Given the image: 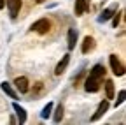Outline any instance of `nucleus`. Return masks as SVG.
<instances>
[{"instance_id":"1","label":"nucleus","mask_w":126,"mask_h":125,"mask_svg":"<svg viewBox=\"0 0 126 125\" xmlns=\"http://www.w3.org/2000/svg\"><path fill=\"white\" fill-rule=\"evenodd\" d=\"M103 76H105V67L100 65V64H96V65H94V67L89 71V76H88V79H86V83H84L86 92H91V93L98 92V90H100V85H102V79H103Z\"/></svg>"},{"instance_id":"2","label":"nucleus","mask_w":126,"mask_h":125,"mask_svg":"<svg viewBox=\"0 0 126 125\" xmlns=\"http://www.w3.org/2000/svg\"><path fill=\"white\" fill-rule=\"evenodd\" d=\"M109 62H110L112 72H114L116 76H124V65L121 64V60L117 58V55H110V56H109Z\"/></svg>"},{"instance_id":"3","label":"nucleus","mask_w":126,"mask_h":125,"mask_svg":"<svg viewBox=\"0 0 126 125\" xmlns=\"http://www.w3.org/2000/svg\"><path fill=\"white\" fill-rule=\"evenodd\" d=\"M5 4H7V7H9L11 18H18L19 9H21V0H5Z\"/></svg>"},{"instance_id":"4","label":"nucleus","mask_w":126,"mask_h":125,"mask_svg":"<svg viewBox=\"0 0 126 125\" xmlns=\"http://www.w3.org/2000/svg\"><path fill=\"white\" fill-rule=\"evenodd\" d=\"M49 26H51V23L46 18H42V20H39V21H35L33 25H32V30H35V32H39V34H46L47 30H49Z\"/></svg>"},{"instance_id":"5","label":"nucleus","mask_w":126,"mask_h":125,"mask_svg":"<svg viewBox=\"0 0 126 125\" xmlns=\"http://www.w3.org/2000/svg\"><path fill=\"white\" fill-rule=\"evenodd\" d=\"M14 85H16V88H18V92H19V93H26V92H28V88H30L28 77H25V76H21V77H16Z\"/></svg>"},{"instance_id":"6","label":"nucleus","mask_w":126,"mask_h":125,"mask_svg":"<svg viewBox=\"0 0 126 125\" xmlns=\"http://www.w3.org/2000/svg\"><path fill=\"white\" fill-rule=\"evenodd\" d=\"M107 109H109V100H102V102H100V106H98V109H96V113H94V115L91 116V122L100 120V118L107 113Z\"/></svg>"},{"instance_id":"7","label":"nucleus","mask_w":126,"mask_h":125,"mask_svg":"<svg viewBox=\"0 0 126 125\" xmlns=\"http://www.w3.org/2000/svg\"><path fill=\"white\" fill-rule=\"evenodd\" d=\"M68 62H70V55H63V58H61V62L56 65V69H54V74L56 76H61L63 72H65V69H67V65H68Z\"/></svg>"},{"instance_id":"8","label":"nucleus","mask_w":126,"mask_h":125,"mask_svg":"<svg viewBox=\"0 0 126 125\" xmlns=\"http://www.w3.org/2000/svg\"><path fill=\"white\" fill-rule=\"evenodd\" d=\"M93 48H94V39H93V37H89V35H88V37H84V42H82L81 51H82L84 55H88Z\"/></svg>"},{"instance_id":"9","label":"nucleus","mask_w":126,"mask_h":125,"mask_svg":"<svg viewBox=\"0 0 126 125\" xmlns=\"http://www.w3.org/2000/svg\"><path fill=\"white\" fill-rule=\"evenodd\" d=\"M12 107H14V111H16V115H18V120H19V123L23 125L25 122H26V111H25V109L18 104V102H14L12 104Z\"/></svg>"},{"instance_id":"10","label":"nucleus","mask_w":126,"mask_h":125,"mask_svg":"<svg viewBox=\"0 0 126 125\" xmlns=\"http://www.w3.org/2000/svg\"><path fill=\"white\" fill-rule=\"evenodd\" d=\"M88 2L86 0H75V14L77 16H82V14L88 11Z\"/></svg>"},{"instance_id":"11","label":"nucleus","mask_w":126,"mask_h":125,"mask_svg":"<svg viewBox=\"0 0 126 125\" xmlns=\"http://www.w3.org/2000/svg\"><path fill=\"white\" fill-rule=\"evenodd\" d=\"M105 97L107 99H114V81L112 79L105 81Z\"/></svg>"},{"instance_id":"12","label":"nucleus","mask_w":126,"mask_h":125,"mask_svg":"<svg viewBox=\"0 0 126 125\" xmlns=\"http://www.w3.org/2000/svg\"><path fill=\"white\" fill-rule=\"evenodd\" d=\"M68 50H74L75 48V41H77V30L75 28H70L68 30Z\"/></svg>"},{"instance_id":"13","label":"nucleus","mask_w":126,"mask_h":125,"mask_svg":"<svg viewBox=\"0 0 126 125\" xmlns=\"http://www.w3.org/2000/svg\"><path fill=\"white\" fill-rule=\"evenodd\" d=\"M116 5H112V7H109V9H105L103 12H102V16L98 18V21H107V20H110V18H112V14L116 12Z\"/></svg>"},{"instance_id":"14","label":"nucleus","mask_w":126,"mask_h":125,"mask_svg":"<svg viewBox=\"0 0 126 125\" xmlns=\"http://www.w3.org/2000/svg\"><path fill=\"white\" fill-rule=\"evenodd\" d=\"M2 90L7 93V95L11 97V99H18V93H16L14 90H12V86H11V83H7V81H4L2 83Z\"/></svg>"},{"instance_id":"15","label":"nucleus","mask_w":126,"mask_h":125,"mask_svg":"<svg viewBox=\"0 0 126 125\" xmlns=\"http://www.w3.org/2000/svg\"><path fill=\"white\" fill-rule=\"evenodd\" d=\"M51 113H53V102H47V106L42 109V113H40V116L46 120V118H49L51 116Z\"/></svg>"},{"instance_id":"16","label":"nucleus","mask_w":126,"mask_h":125,"mask_svg":"<svg viewBox=\"0 0 126 125\" xmlns=\"http://www.w3.org/2000/svg\"><path fill=\"white\" fill-rule=\"evenodd\" d=\"M61 118H63V106L60 104L58 107H56V111H54V115H53V120L58 123V122H61Z\"/></svg>"},{"instance_id":"17","label":"nucleus","mask_w":126,"mask_h":125,"mask_svg":"<svg viewBox=\"0 0 126 125\" xmlns=\"http://www.w3.org/2000/svg\"><path fill=\"white\" fill-rule=\"evenodd\" d=\"M121 14H123V12H117V14H112V16H114V21H112V26H114V28H117V25H119V21H121Z\"/></svg>"},{"instance_id":"18","label":"nucleus","mask_w":126,"mask_h":125,"mask_svg":"<svg viewBox=\"0 0 126 125\" xmlns=\"http://www.w3.org/2000/svg\"><path fill=\"white\" fill-rule=\"evenodd\" d=\"M123 102H124V90H121V92H119V95H117V100H116V107H117V106H121Z\"/></svg>"},{"instance_id":"19","label":"nucleus","mask_w":126,"mask_h":125,"mask_svg":"<svg viewBox=\"0 0 126 125\" xmlns=\"http://www.w3.org/2000/svg\"><path fill=\"white\" fill-rule=\"evenodd\" d=\"M5 7V0H0V9H4Z\"/></svg>"},{"instance_id":"20","label":"nucleus","mask_w":126,"mask_h":125,"mask_svg":"<svg viewBox=\"0 0 126 125\" xmlns=\"http://www.w3.org/2000/svg\"><path fill=\"white\" fill-rule=\"evenodd\" d=\"M35 2H37V4H42V2H46V0H35Z\"/></svg>"}]
</instances>
